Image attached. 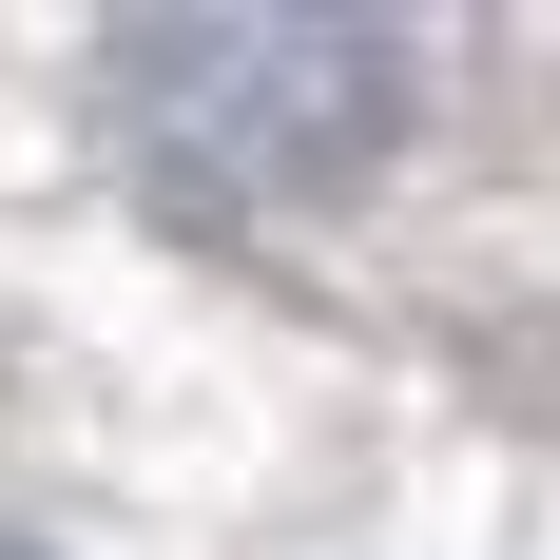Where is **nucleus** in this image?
<instances>
[{"label":"nucleus","instance_id":"nucleus-1","mask_svg":"<svg viewBox=\"0 0 560 560\" xmlns=\"http://www.w3.org/2000/svg\"><path fill=\"white\" fill-rule=\"evenodd\" d=\"M116 97L174 194H310L425 97V39H387V20H136Z\"/></svg>","mask_w":560,"mask_h":560},{"label":"nucleus","instance_id":"nucleus-2","mask_svg":"<svg viewBox=\"0 0 560 560\" xmlns=\"http://www.w3.org/2000/svg\"><path fill=\"white\" fill-rule=\"evenodd\" d=\"M0 560H20V541H0Z\"/></svg>","mask_w":560,"mask_h":560}]
</instances>
